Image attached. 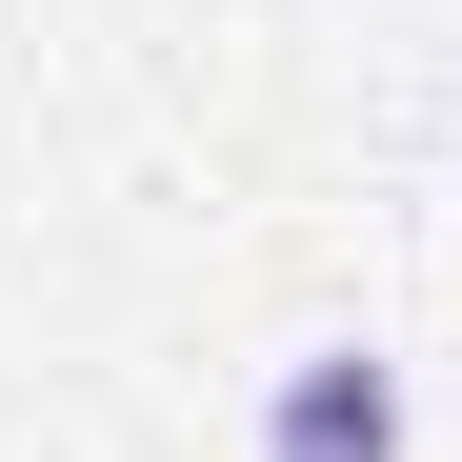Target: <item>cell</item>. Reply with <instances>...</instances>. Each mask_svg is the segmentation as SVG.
Instances as JSON below:
<instances>
[{
	"instance_id": "obj_1",
	"label": "cell",
	"mask_w": 462,
	"mask_h": 462,
	"mask_svg": "<svg viewBox=\"0 0 462 462\" xmlns=\"http://www.w3.org/2000/svg\"><path fill=\"white\" fill-rule=\"evenodd\" d=\"M262 462H402V362L382 342H301L262 382Z\"/></svg>"
}]
</instances>
